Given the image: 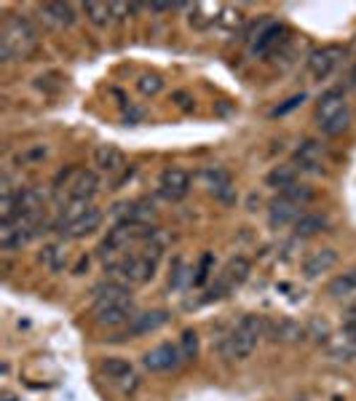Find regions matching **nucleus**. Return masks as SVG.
<instances>
[{"instance_id": "f257e3e1", "label": "nucleus", "mask_w": 356, "mask_h": 401, "mask_svg": "<svg viewBox=\"0 0 356 401\" xmlns=\"http://www.w3.org/2000/svg\"><path fill=\"white\" fill-rule=\"evenodd\" d=\"M38 46V30L25 16H8L0 33V57L3 62L27 59Z\"/></svg>"}, {"instance_id": "f03ea898", "label": "nucleus", "mask_w": 356, "mask_h": 401, "mask_svg": "<svg viewBox=\"0 0 356 401\" xmlns=\"http://www.w3.org/2000/svg\"><path fill=\"white\" fill-rule=\"evenodd\" d=\"M265 335V318L263 316H244L239 327L220 342V356L225 361H244L258 348V340Z\"/></svg>"}, {"instance_id": "7ed1b4c3", "label": "nucleus", "mask_w": 356, "mask_h": 401, "mask_svg": "<svg viewBox=\"0 0 356 401\" xmlns=\"http://www.w3.org/2000/svg\"><path fill=\"white\" fill-rule=\"evenodd\" d=\"M249 270H252V265H249V260H246V257H234V260L225 265V270L220 273L217 284L209 289L207 303L209 300H220V297H225L228 292L239 289V286L249 279Z\"/></svg>"}, {"instance_id": "20e7f679", "label": "nucleus", "mask_w": 356, "mask_h": 401, "mask_svg": "<svg viewBox=\"0 0 356 401\" xmlns=\"http://www.w3.org/2000/svg\"><path fill=\"white\" fill-rule=\"evenodd\" d=\"M183 353H180V345H172V342H163L159 348H153L150 353H145V369L150 372H169V369H177L183 364Z\"/></svg>"}, {"instance_id": "39448f33", "label": "nucleus", "mask_w": 356, "mask_h": 401, "mask_svg": "<svg viewBox=\"0 0 356 401\" xmlns=\"http://www.w3.org/2000/svg\"><path fill=\"white\" fill-rule=\"evenodd\" d=\"M159 193L166 198V201H183L185 195L190 193V177H188V171L183 169H166L161 174L159 180Z\"/></svg>"}, {"instance_id": "423d86ee", "label": "nucleus", "mask_w": 356, "mask_h": 401, "mask_svg": "<svg viewBox=\"0 0 356 401\" xmlns=\"http://www.w3.org/2000/svg\"><path fill=\"white\" fill-rule=\"evenodd\" d=\"M265 337H270L273 342H303L308 337V329L292 318H276V321H265Z\"/></svg>"}, {"instance_id": "0eeeda50", "label": "nucleus", "mask_w": 356, "mask_h": 401, "mask_svg": "<svg viewBox=\"0 0 356 401\" xmlns=\"http://www.w3.org/2000/svg\"><path fill=\"white\" fill-rule=\"evenodd\" d=\"M94 166H97L99 174L115 177V174L126 171V158L115 145H102L94 150Z\"/></svg>"}, {"instance_id": "6e6552de", "label": "nucleus", "mask_w": 356, "mask_h": 401, "mask_svg": "<svg viewBox=\"0 0 356 401\" xmlns=\"http://www.w3.org/2000/svg\"><path fill=\"white\" fill-rule=\"evenodd\" d=\"M99 225H102V211H99L97 207H91L86 214H81V217L73 219V222L62 225L59 233L67 236V238H86V236H91V233L97 231Z\"/></svg>"}, {"instance_id": "1a4fd4ad", "label": "nucleus", "mask_w": 356, "mask_h": 401, "mask_svg": "<svg viewBox=\"0 0 356 401\" xmlns=\"http://www.w3.org/2000/svg\"><path fill=\"white\" fill-rule=\"evenodd\" d=\"M126 300H132V294H129V289L123 284H118V281L99 284L97 289H94V313L105 310V308H113V305L118 303H126Z\"/></svg>"}, {"instance_id": "9d476101", "label": "nucleus", "mask_w": 356, "mask_h": 401, "mask_svg": "<svg viewBox=\"0 0 356 401\" xmlns=\"http://www.w3.org/2000/svg\"><path fill=\"white\" fill-rule=\"evenodd\" d=\"M97 193H99V177L94 171H78L73 182L67 185L70 201H86V204H91V198Z\"/></svg>"}, {"instance_id": "9b49d317", "label": "nucleus", "mask_w": 356, "mask_h": 401, "mask_svg": "<svg viewBox=\"0 0 356 401\" xmlns=\"http://www.w3.org/2000/svg\"><path fill=\"white\" fill-rule=\"evenodd\" d=\"M300 219V204H292V201H287L284 195H279L268 209V222L273 231H279L284 225H289V222H297Z\"/></svg>"}, {"instance_id": "f8f14e48", "label": "nucleus", "mask_w": 356, "mask_h": 401, "mask_svg": "<svg viewBox=\"0 0 356 401\" xmlns=\"http://www.w3.org/2000/svg\"><path fill=\"white\" fill-rule=\"evenodd\" d=\"M343 112H348V107H345V97H343V91H340V88H332V91H327V94L319 99V107H316L319 126L335 121V118H338V115H343Z\"/></svg>"}, {"instance_id": "ddd939ff", "label": "nucleus", "mask_w": 356, "mask_h": 401, "mask_svg": "<svg viewBox=\"0 0 356 401\" xmlns=\"http://www.w3.org/2000/svg\"><path fill=\"white\" fill-rule=\"evenodd\" d=\"M134 303L126 300V303H118L113 308H105V310H97V324L99 327H123V324H132L134 321Z\"/></svg>"}, {"instance_id": "4468645a", "label": "nucleus", "mask_w": 356, "mask_h": 401, "mask_svg": "<svg viewBox=\"0 0 356 401\" xmlns=\"http://www.w3.org/2000/svg\"><path fill=\"white\" fill-rule=\"evenodd\" d=\"M40 16H43V22L51 27H70L75 25V8L70 3H43L40 8Z\"/></svg>"}, {"instance_id": "2eb2a0df", "label": "nucleus", "mask_w": 356, "mask_h": 401, "mask_svg": "<svg viewBox=\"0 0 356 401\" xmlns=\"http://www.w3.org/2000/svg\"><path fill=\"white\" fill-rule=\"evenodd\" d=\"M169 324V313L166 310H145V313H137L134 321L129 324V335H150V332H159L161 327Z\"/></svg>"}, {"instance_id": "dca6fc26", "label": "nucleus", "mask_w": 356, "mask_h": 401, "mask_svg": "<svg viewBox=\"0 0 356 401\" xmlns=\"http://www.w3.org/2000/svg\"><path fill=\"white\" fill-rule=\"evenodd\" d=\"M335 262H338V252L335 249H319V252H314L303 262V276L306 279H319L321 273H327V270L335 267Z\"/></svg>"}, {"instance_id": "f3484780", "label": "nucleus", "mask_w": 356, "mask_h": 401, "mask_svg": "<svg viewBox=\"0 0 356 401\" xmlns=\"http://www.w3.org/2000/svg\"><path fill=\"white\" fill-rule=\"evenodd\" d=\"M340 59V49H321V51H314L311 54V59H308V70L311 75L321 81V78H327V75L335 70V64Z\"/></svg>"}, {"instance_id": "a211bd4d", "label": "nucleus", "mask_w": 356, "mask_h": 401, "mask_svg": "<svg viewBox=\"0 0 356 401\" xmlns=\"http://www.w3.org/2000/svg\"><path fill=\"white\" fill-rule=\"evenodd\" d=\"M204 180H207L209 190L222 198V201H234V187H231V177H228V171H222L220 166H214V169H207L204 171Z\"/></svg>"}, {"instance_id": "6ab92c4d", "label": "nucleus", "mask_w": 356, "mask_h": 401, "mask_svg": "<svg viewBox=\"0 0 356 401\" xmlns=\"http://www.w3.org/2000/svg\"><path fill=\"white\" fill-rule=\"evenodd\" d=\"M220 13L222 6H217V3H196L190 11V25L196 30H209L212 25L220 22Z\"/></svg>"}, {"instance_id": "aec40b11", "label": "nucleus", "mask_w": 356, "mask_h": 401, "mask_svg": "<svg viewBox=\"0 0 356 401\" xmlns=\"http://www.w3.org/2000/svg\"><path fill=\"white\" fill-rule=\"evenodd\" d=\"M356 292V267H351V270H345V273H340L338 279L330 281V286H327V294L330 297H335V300H340V297H348V294Z\"/></svg>"}, {"instance_id": "412c9836", "label": "nucleus", "mask_w": 356, "mask_h": 401, "mask_svg": "<svg viewBox=\"0 0 356 401\" xmlns=\"http://www.w3.org/2000/svg\"><path fill=\"white\" fill-rule=\"evenodd\" d=\"M88 22L97 27H108L110 22H115V13H113V3H86L84 6Z\"/></svg>"}, {"instance_id": "4be33fe9", "label": "nucleus", "mask_w": 356, "mask_h": 401, "mask_svg": "<svg viewBox=\"0 0 356 401\" xmlns=\"http://www.w3.org/2000/svg\"><path fill=\"white\" fill-rule=\"evenodd\" d=\"M321 231H327V219L319 214H306L295 222V238H311Z\"/></svg>"}, {"instance_id": "5701e85b", "label": "nucleus", "mask_w": 356, "mask_h": 401, "mask_svg": "<svg viewBox=\"0 0 356 401\" xmlns=\"http://www.w3.org/2000/svg\"><path fill=\"white\" fill-rule=\"evenodd\" d=\"M297 163L308 171H319L316 166H321V147L316 142H303L297 150Z\"/></svg>"}, {"instance_id": "b1692460", "label": "nucleus", "mask_w": 356, "mask_h": 401, "mask_svg": "<svg viewBox=\"0 0 356 401\" xmlns=\"http://www.w3.org/2000/svg\"><path fill=\"white\" fill-rule=\"evenodd\" d=\"M282 35H284V27L282 25H270V27H265L263 33H260V37L255 40V54H268L279 40H282Z\"/></svg>"}, {"instance_id": "393cba45", "label": "nucleus", "mask_w": 356, "mask_h": 401, "mask_svg": "<svg viewBox=\"0 0 356 401\" xmlns=\"http://www.w3.org/2000/svg\"><path fill=\"white\" fill-rule=\"evenodd\" d=\"M102 375H108L110 380H126V377H132V364L123 361V359H105Z\"/></svg>"}, {"instance_id": "a878e982", "label": "nucleus", "mask_w": 356, "mask_h": 401, "mask_svg": "<svg viewBox=\"0 0 356 401\" xmlns=\"http://www.w3.org/2000/svg\"><path fill=\"white\" fill-rule=\"evenodd\" d=\"M268 185L270 187H289V185H295V169H289V166H276V169L268 174Z\"/></svg>"}, {"instance_id": "bb28decb", "label": "nucleus", "mask_w": 356, "mask_h": 401, "mask_svg": "<svg viewBox=\"0 0 356 401\" xmlns=\"http://www.w3.org/2000/svg\"><path fill=\"white\" fill-rule=\"evenodd\" d=\"M40 260H43L54 273H59L62 267H64V262H67V255H64V249H62V246H46V249H43V255H40Z\"/></svg>"}, {"instance_id": "cd10ccee", "label": "nucleus", "mask_w": 356, "mask_h": 401, "mask_svg": "<svg viewBox=\"0 0 356 401\" xmlns=\"http://www.w3.org/2000/svg\"><path fill=\"white\" fill-rule=\"evenodd\" d=\"M180 353H183L185 361H193L198 356V335L193 329L183 332V337H180Z\"/></svg>"}, {"instance_id": "c85d7f7f", "label": "nucleus", "mask_w": 356, "mask_h": 401, "mask_svg": "<svg viewBox=\"0 0 356 401\" xmlns=\"http://www.w3.org/2000/svg\"><path fill=\"white\" fill-rule=\"evenodd\" d=\"M282 195L287 198V201H292V204H306V201H311L314 198V193L308 190L306 185H289V187H284Z\"/></svg>"}, {"instance_id": "c756f323", "label": "nucleus", "mask_w": 356, "mask_h": 401, "mask_svg": "<svg viewBox=\"0 0 356 401\" xmlns=\"http://www.w3.org/2000/svg\"><path fill=\"white\" fill-rule=\"evenodd\" d=\"M137 88H139L145 97H156L161 88H163V81H161L159 75H142V78L137 81Z\"/></svg>"}, {"instance_id": "7c9ffc66", "label": "nucleus", "mask_w": 356, "mask_h": 401, "mask_svg": "<svg viewBox=\"0 0 356 401\" xmlns=\"http://www.w3.org/2000/svg\"><path fill=\"white\" fill-rule=\"evenodd\" d=\"M348 121H351V115H348V112H343V115H338L335 121L324 123V126H321V132L330 134V136H335V134H343L345 129H348Z\"/></svg>"}, {"instance_id": "2f4dec72", "label": "nucleus", "mask_w": 356, "mask_h": 401, "mask_svg": "<svg viewBox=\"0 0 356 401\" xmlns=\"http://www.w3.org/2000/svg\"><path fill=\"white\" fill-rule=\"evenodd\" d=\"M212 262H214V257H212V255H204V257H201V265H198L196 279H193V284H196V286H201V284H207L209 270H212Z\"/></svg>"}, {"instance_id": "473e14b6", "label": "nucleus", "mask_w": 356, "mask_h": 401, "mask_svg": "<svg viewBox=\"0 0 356 401\" xmlns=\"http://www.w3.org/2000/svg\"><path fill=\"white\" fill-rule=\"evenodd\" d=\"M217 25H222V27L241 25V13H239V11H234V8H222V13H220V22H217Z\"/></svg>"}, {"instance_id": "72a5a7b5", "label": "nucleus", "mask_w": 356, "mask_h": 401, "mask_svg": "<svg viewBox=\"0 0 356 401\" xmlns=\"http://www.w3.org/2000/svg\"><path fill=\"white\" fill-rule=\"evenodd\" d=\"M343 332H345V337H348V340L356 342V305L351 308V310H348V316H345Z\"/></svg>"}, {"instance_id": "f704fd0d", "label": "nucleus", "mask_w": 356, "mask_h": 401, "mask_svg": "<svg viewBox=\"0 0 356 401\" xmlns=\"http://www.w3.org/2000/svg\"><path fill=\"white\" fill-rule=\"evenodd\" d=\"M306 329H316V340H327V335H330L327 324L319 321V318H314V321H311V327H306Z\"/></svg>"}, {"instance_id": "c9c22d12", "label": "nucleus", "mask_w": 356, "mask_h": 401, "mask_svg": "<svg viewBox=\"0 0 356 401\" xmlns=\"http://www.w3.org/2000/svg\"><path fill=\"white\" fill-rule=\"evenodd\" d=\"M303 99H306V94H300V97H292V99H289V102H287V105H284V107L276 110L273 115H284V112H289V110H295L297 105H303Z\"/></svg>"}, {"instance_id": "e433bc0d", "label": "nucleus", "mask_w": 356, "mask_h": 401, "mask_svg": "<svg viewBox=\"0 0 356 401\" xmlns=\"http://www.w3.org/2000/svg\"><path fill=\"white\" fill-rule=\"evenodd\" d=\"M172 8H177L174 3H153L150 6V11H172Z\"/></svg>"}, {"instance_id": "4c0bfd02", "label": "nucleus", "mask_w": 356, "mask_h": 401, "mask_svg": "<svg viewBox=\"0 0 356 401\" xmlns=\"http://www.w3.org/2000/svg\"><path fill=\"white\" fill-rule=\"evenodd\" d=\"M0 401H16V396H13L11 390H3V396H0Z\"/></svg>"}]
</instances>
